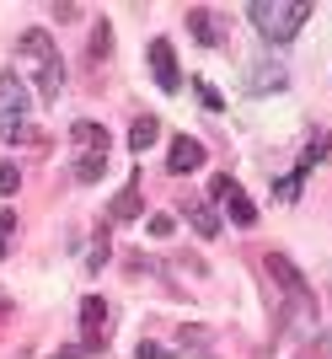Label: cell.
<instances>
[{"label":"cell","mask_w":332,"mask_h":359,"mask_svg":"<svg viewBox=\"0 0 332 359\" xmlns=\"http://www.w3.org/2000/svg\"><path fill=\"white\" fill-rule=\"evenodd\" d=\"M311 11H317L311 0H252V6H247V22H252L268 43H289V38L305 27Z\"/></svg>","instance_id":"obj_1"},{"label":"cell","mask_w":332,"mask_h":359,"mask_svg":"<svg viewBox=\"0 0 332 359\" xmlns=\"http://www.w3.org/2000/svg\"><path fill=\"white\" fill-rule=\"evenodd\" d=\"M22 60H27L32 75H38V97L54 102V97L64 91V65H60V48H54V38H48L43 27L22 32Z\"/></svg>","instance_id":"obj_2"},{"label":"cell","mask_w":332,"mask_h":359,"mask_svg":"<svg viewBox=\"0 0 332 359\" xmlns=\"http://www.w3.org/2000/svg\"><path fill=\"white\" fill-rule=\"evenodd\" d=\"M263 269H268L273 290H284V295H289V322H295V327H317V295H311V285L295 273V263L279 257V252H268V257H263Z\"/></svg>","instance_id":"obj_3"},{"label":"cell","mask_w":332,"mask_h":359,"mask_svg":"<svg viewBox=\"0 0 332 359\" xmlns=\"http://www.w3.org/2000/svg\"><path fill=\"white\" fill-rule=\"evenodd\" d=\"M70 150H76V161H70L76 182H97V177H107V129H102V123L81 118L76 129H70Z\"/></svg>","instance_id":"obj_4"},{"label":"cell","mask_w":332,"mask_h":359,"mask_svg":"<svg viewBox=\"0 0 332 359\" xmlns=\"http://www.w3.org/2000/svg\"><path fill=\"white\" fill-rule=\"evenodd\" d=\"M32 91L16 70H0V140H27Z\"/></svg>","instance_id":"obj_5"},{"label":"cell","mask_w":332,"mask_h":359,"mask_svg":"<svg viewBox=\"0 0 332 359\" xmlns=\"http://www.w3.org/2000/svg\"><path fill=\"white\" fill-rule=\"evenodd\" d=\"M113 338V306L102 295H86L81 300V348H107Z\"/></svg>","instance_id":"obj_6"},{"label":"cell","mask_w":332,"mask_h":359,"mask_svg":"<svg viewBox=\"0 0 332 359\" xmlns=\"http://www.w3.org/2000/svg\"><path fill=\"white\" fill-rule=\"evenodd\" d=\"M209 194L220 198V210H226L236 225H257V204L242 194V182L230 177V172H214V177H209Z\"/></svg>","instance_id":"obj_7"},{"label":"cell","mask_w":332,"mask_h":359,"mask_svg":"<svg viewBox=\"0 0 332 359\" xmlns=\"http://www.w3.org/2000/svg\"><path fill=\"white\" fill-rule=\"evenodd\" d=\"M321 156H327V135H311V145H305V156L295 161V172L273 182V198H279V204H295V198H300V188H305V177H311V166H317Z\"/></svg>","instance_id":"obj_8"},{"label":"cell","mask_w":332,"mask_h":359,"mask_svg":"<svg viewBox=\"0 0 332 359\" xmlns=\"http://www.w3.org/2000/svg\"><path fill=\"white\" fill-rule=\"evenodd\" d=\"M151 70H155V86H161V91H177V86H182L177 54H172V43H166V38H155V43H151Z\"/></svg>","instance_id":"obj_9"},{"label":"cell","mask_w":332,"mask_h":359,"mask_svg":"<svg viewBox=\"0 0 332 359\" xmlns=\"http://www.w3.org/2000/svg\"><path fill=\"white\" fill-rule=\"evenodd\" d=\"M172 172H193V166H204V145H198L193 135H182V140H172Z\"/></svg>","instance_id":"obj_10"},{"label":"cell","mask_w":332,"mask_h":359,"mask_svg":"<svg viewBox=\"0 0 332 359\" xmlns=\"http://www.w3.org/2000/svg\"><path fill=\"white\" fill-rule=\"evenodd\" d=\"M182 215H188V225H193V231H198L204 241H214V236H220V215H214L209 204H193V198H188V204H182Z\"/></svg>","instance_id":"obj_11"},{"label":"cell","mask_w":332,"mask_h":359,"mask_svg":"<svg viewBox=\"0 0 332 359\" xmlns=\"http://www.w3.org/2000/svg\"><path fill=\"white\" fill-rule=\"evenodd\" d=\"M188 27H193L198 43H220V16H214L209 6H193V11H188Z\"/></svg>","instance_id":"obj_12"},{"label":"cell","mask_w":332,"mask_h":359,"mask_svg":"<svg viewBox=\"0 0 332 359\" xmlns=\"http://www.w3.org/2000/svg\"><path fill=\"white\" fill-rule=\"evenodd\" d=\"M247 91H284V70H279V65H252Z\"/></svg>","instance_id":"obj_13"},{"label":"cell","mask_w":332,"mask_h":359,"mask_svg":"<svg viewBox=\"0 0 332 359\" xmlns=\"http://www.w3.org/2000/svg\"><path fill=\"white\" fill-rule=\"evenodd\" d=\"M155 135H161V123H155V118H134V129H129V150H151Z\"/></svg>","instance_id":"obj_14"},{"label":"cell","mask_w":332,"mask_h":359,"mask_svg":"<svg viewBox=\"0 0 332 359\" xmlns=\"http://www.w3.org/2000/svg\"><path fill=\"white\" fill-rule=\"evenodd\" d=\"M134 215H139V188L129 182V188L118 194V204H113V220H134Z\"/></svg>","instance_id":"obj_15"},{"label":"cell","mask_w":332,"mask_h":359,"mask_svg":"<svg viewBox=\"0 0 332 359\" xmlns=\"http://www.w3.org/2000/svg\"><path fill=\"white\" fill-rule=\"evenodd\" d=\"M22 188V172H16V161H0V194H16Z\"/></svg>","instance_id":"obj_16"},{"label":"cell","mask_w":332,"mask_h":359,"mask_svg":"<svg viewBox=\"0 0 332 359\" xmlns=\"http://www.w3.org/2000/svg\"><path fill=\"white\" fill-rule=\"evenodd\" d=\"M193 91H198V102L209 107V113H220V102H226V97H220V91H214V86H209V81H198V86H193Z\"/></svg>","instance_id":"obj_17"},{"label":"cell","mask_w":332,"mask_h":359,"mask_svg":"<svg viewBox=\"0 0 332 359\" xmlns=\"http://www.w3.org/2000/svg\"><path fill=\"white\" fill-rule=\"evenodd\" d=\"M107 48H113V32H107V22H102V27H97V38H91V65L102 60Z\"/></svg>","instance_id":"obj_18"},{"label":"cell","mask_w":332,"mask_h":359,"mask_svg":"<svg viewBox=\"0 0 332 359\" xmlns=\"http://www.w3.org/2000/svg\"><path fill=\"white\" fill-rule=\"evenodd\" d=\"M134 359H182V354H172V348H161V344H151V338H145Z\"/></svg>","instance_id":"obj_19"},{"label":"cell","mask_w":332,"mask_h":359,"mask_svg":"<svg viewBox=\"0 0 332 359\" xmlns=\"http://www.w3.org/2000/svg\"><path fill=\"white\" fill-rule=\"evenodd\" d=\"M11 231H16V215H11V210H0V252L11 247Z\"/></svg>","instance_id":"obj_20"},{"label":"cell","mask_w":332,"mask_h":359,"mask_svg":"<svg viewBox=\"0 0 332 359\" xmlns=\"http://www.w3.org/2000/svg\"><path fill=\"white\" fill-rule=\"evenodd\" d=\"M145 231H155V236H166V231H172V220H166V215H151V220H145Z\"/></svg>","instance_id":"obj_21"},{"label":"cell","mask_w":332,"mask_h":359,"mask_svg":"<svg viewBox=\"0 0 332 359\" xmlns=\"http://www.w3.org/2000/svg\"><path fill=\"white\" fill-rule=\"evenodd\" d=\"M64 359H70V354H64Z\"/></svg>","instance_id":"obj_22"},{"label":"cell","mask_w":332,"mask_h":359,"mask_svg":"<svg viewBox=\"0 0 332 359\" xmlns=\"http://www.w3.org/2000/svg\"><path fill=\"white\" fill-rule=\"evenodd\" d=\"M305 359H311V354H305Z\"/></svg>","instance_id":"obj_23"}]
</instances>
